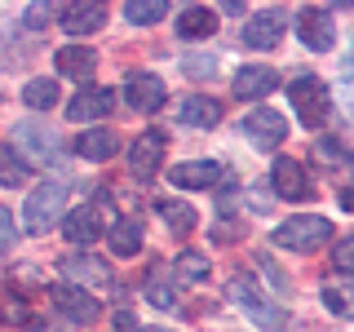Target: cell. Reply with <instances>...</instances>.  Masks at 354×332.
I'll return each instance as SVG.
<instances>
[{"mask_svg": "<svg viewBox=\"0 0 354 332\" xmlns=\"http://www.w3.org/2000/svg\"><path fill=\"white\" fill-rule=\"evenodd\" d=\"M230 302H235L243 315L252 319V324L257 328H266V332H283V310L270 302V297H261V288L248 279V275H235V279H230Z\"/></svg>", "mask_w": 354, "mask_h": 332, "instance_id": "obj_1", "label": "cell"}, {"mask_svg": "<svg viewBox=\"0 0 354 332\" xmlns=\"http://www.w3.org/2000/svg\"><path fill=\"white\" fill-rule=\"evenodd\" d=\"M332 239V221L328 217H315V213H301V217H288L279 230H274V243L288 252H315Z\"/></svg>", "mask_w": 354, "mask_h": 332, "instance_id": "obj_2", "label": "cell"}, {"mask_svg": "<svg viewBox=\"0 0 354 332\" xmlns=\"http://www.w3.org/2000/svg\"><path fill=\"white\" fill-rule=\"evenodd\" d=\"M62 208H66V186L62 182H40L36 191H31V199L22 204V226H27L31 235H44V230L62 217Z\"/></svg>", "mask_w": 354, "mask_h": 332, "instance_id": "obj_3", "label": "cell"}, {"mask_svg": "<svg viewBox=\"0 0 354 332\" xmlns=\"http://www.w3.org/2000/svg\"><path fill=\"white\" fill-rule=\"evenodd\" d=\"M288 98H292V107H297V116H301L306 129H324L328 124L332 102H328V84L319 80V75H301V80H292Z\"/></svg>", "mask_w": 354, "mask_h": 332, "instance_id": "obj_4", "label": "cell"}, {"mask_svg": "<svg viewBox=\"0 0 354 332\" xmlns=\"http://www.w3.org/2000/svg\"><path fill=\"white\" fill-rule=\"evenodd\" d=\"M239 133H248V142L257 151H274V147H283V138H288V120L270 107H252L248 116H243Z\"/></svg>", "mask_w": 354, "mask_h": 332, "instance_id": "obj_5", "label": "cell"}, {"mask_svg": "<svg viewBox=\"0 0 354 332\" xmlns=\"http://www.w3.org/2000/svg\"><path fill=\"white\" fill-rule=\"evenodd\" d=\"M164 147H169V138H164V129H147V133H138V142L129 147V173L138 177V182H151V177L160 173Z\"/></svg>", "mask_w": 354, "mask_h": 332, "instance_id": "obj_6", "label": "cell"}, {"mask_svg": "<svg viewBox=\"0 0 354 332\" xmlns=\"http://www.w3.org/2000/svg\"><path fill=\"white\" fill-rule=\"evenodd\" d=\"M297 36H301L306 49L328 53V49H332V40H337V27H332V9L306 5L301 14H297Z\"/></svg>", "mask_w": 354, "mask_h": 332, "instance_id": "obj_7", "label": "cell"}, {"mask_svg": "<svg viewBox=\"0 0 354 332\" xmlns=\"http://www.w3.org/2000/svg\"><path fill=\"white\" fill-rule=\"evenodd\" d=\"M53 310H58V315L62 319H71V324H97V310H102V306H97V297H88L84 293V288H75V284H58V288H53Z\"/></svg>", "mask_w": 354, "mask_h": 332, "instance_id": "obj_8", "label": "cell"}, {"mask_svg": "<svg viewBox=\"0 0 354 332\" xmlns=\"http://www.w3.org/2000/svg\"><path fill=\"white\" fill-rule=\"evenodd\" d=\"M124 98H129V107H133V111H142V116H155V111L164 107V98H169V89H164L160 75H151V71H133L129 80H124Z\"/></svg>", "mask_w": 354, "mask_h": 332, "instance_id": "obj_9", "label": "cell"}, {"mask_svg": "<svg viewBox=\"0 0 354 332\" xmlns=\"http://www.w3.org/2000/svg\"><path fill=\"white\" fill-rule=\"evenodd\" d=\"M283 27H288L283 9H261V14H252L248 27H243V44H248V49H274V44L283 40Z\"/></svg>", "mask_w": 354, "mask_h": 332, "instance_id": "obj_10", "label": "cell"}, {"mask_svg": "<svg viewBox=\"0 0 354 332\" xmlns=\"http://www.w3.org/2000/svg\"><path fill=\"white\" fill-rule=\"evenodd\" d=\"M217 177H221L217 160H186L177 169H169V182L177 191H204V186H217Z\"/></svg>", "mask_w": 354, "mask_h": 332, "instance_id": "obj_11", "label": "cell"}, {"mask_svg": "<svg viewBox=\"0 0 354 332\" xmlns=\"http://www.w3.org/2000/svg\"><path fill=\"white\" fill-rule=\"evenodd\" d=\"M62 230H66V239L71 243H93V239H102V208L97 204H80V208H71L62 221Z\"/></svg>", "mask_w": 354, "mask_h": 332, "instance_id": "obj_12", "label": "cell"}, {"mask_svg": "<svg viewBox=\"0 0 354 332\" xmlns=\"http://www.w3.org/2000/svg\"><path fill=\"white\" fill-rule=\"evenodd\" d=\"M279 84V71L274 66H261V62H248V66H239L235 71V98H266L270 89Z\"/></svg>", "mask_w": 354, "mask_h": 332, "instance_id": "obj_13", "label": "cell"}, {"mask_svg": "<svg viewBox=\"0 0 354 332\" xmlns=\"http://www.w3.org/2000/svg\"><path fill=\"white\" fill-rule=\"evenodd\" d=\"M270 186L283 199H306L310 195V177H306V169L297 160H274L270 164Z\"/></svg>", "mask_w": 354, "mask_h": 332, "instance_id": "obj_14", "label": "cell"}, {"mask_svg": "<svg viewBox=\"0 0 354 332\" xmlns=\"http://www.w3.org/2000/svg\"><path fill=\"white\" fill-rule=\"evenodd\" d=\"M115 107V93L111 89H80V93L66 102V116L71 120H102Z\"/></svg>", "mask_w": 354, "mask_h": 332, "instance_id": "obj_15", "label": "cell"}, {"mask_svg": "<svg viewBox=\"0 0 354 332\" xmlns=\"http://www.w3.org/2000/svg\"><path fill=\"white\" fill-rule=\"evenodd\" d=\"M142 239H147L142 217H120L115 226H111V235H106V243H111V252H115V257H138V252H142Z\"/></svg>", "mask_w": 354, "mask_h": 332, "instance_id": "obj_16", "label": "cell"}, {"mask_svg": "<svg viewBox=\"0 0 354 332\" xmlns=\"http://www.w3.org/2000/svg\"><path fill=\"white\" fill-rule=\"evenodd\" d=\"M106 27V9L102 5H66L62 9V31L66 36H88V31Z\"/></svg>", "mask_w": 354, "mask_h": 332, "instance_id": "obj_17", "label": "cell"}, {"mask_svg": "<svg viewBox=\"0 0 354 332\" xmlns=\"http://www.w3.org/2000/svg\"><path fill=\"white\" fill-rule=\"evenodd\" d=\"M53 62H58V71L71 75V80H88L93 66H97V53L84 49V44H62V49L53 53Z\"/></svg>", "mask_w": 354, "mask_h": 332, "instance_id": "obj_18", "label": "cell"}, {"mask_svg": "<svg viewBox=\"0 0 354 332\" xmlns=\"http://www.w3.org/2000/svg\"><path fill=\"white\" fill-rule=\"evenodd\" d=\"M213 31H217V14L208 5H191V9L177 14V36L182 40H204V36H213Z\"/></svg>", "mask_w": 354, "mask_h": 332, "instance_id": "obj_19", "label": "cell"}, {"mask_svg": "<svg viewBox=\"0 0 354 332\" xmlns=\"http://www.w3.org/2000/svg\"><path fill=\"white\" fill-rule=\"evenodd\" d=\"M217 120H221V102H213V98H186L177 107V124L186 129H213Z\"/></svg>", "mask_w": 354, "mask_h": 332, "instance_id": "obj_20", "label": "cell"}, {"mask_svg": "<svg viewBox=\"0 0 354 332\" xmlns=\"http://www.w3.org/2000/svg\"><path fill=\"white\" fill-rule=\"evenodd\" d=\"M120 151V138L111 129H88V133H80L75 138V155H84V160H111V155Z\"/></svg>", "mask_w": 354, "mask_h": 332, "instance_id": "obj_21", "label": "cell"}, {"mask_svg": "<svg viewBox=\"0 0 354 332\" xmlns=\"http://www.w3.org/2000/svg\"><path fill=\"white\" fill-rule=\"evenodd\" d=\"M62 275L75 288H80V284H111V270H106L102 257H66L62 261Z\"/></svg>", "mask_w": 354, "mask_h": 332, "instance_id": "obj_22", "label": "cell"}, {"mask_svg": "<svg viewBox=\"0 0 354 332\" xmlns=\"http://www.w3.org/2000/svg\"><path fill=\"white\" fill-rule=\"evenodd\" d=\"M18 138H22V147H27L36 160H53L58 155V133L53 129H44V124H18Z\"/></svg>", "mask_w": 354, "mask_h": 332, "instance_id": "obj_23", "label": "cell"}, {"mask_svg": "<svg viewBox=\"0 0 354 332\" xmlns=\"http://www.w3.org/2000/svg\"><path fill=\"white\" fill-rule=\"evenodd\" d=\"M160 217H164V226L177 230V235H191L195 230V208L191 204H182V199H160Z\"/></svg>", "mask_w": 354, "mask_h": 332, "instance_id": "obj_24", "label": "cell"}, {"mask_svg": "<svg viewBox=\"0 0 354 332\" xmlns=\"http://www.w3.org/2000/svg\"><path fill=\"white\" fill-rule=\"evenodd\" d=\"M208 257L204 252H177V261H173V279H186V284H204L208 279Z\"/></svg>", "mask_w": 354, "mask_h": 332, "instance_id": "obj_25", "label": "cell"}, {"mask_svg": "<svg viewBox=\"0 0 354 332\" xmlns=\"http://www.w3.org/2000/svg\"><path fill=\"white\" fill-rule=\"evenodd\" d=\"M22 102H27L31 111L58 107V84H53V80H27V89H22Z\"/></svg>", "mask_w": 354, "mask_h": 332, "instance_id": "obj_26", "label": "cell"}, {"mask_svg": "<svg viewBox=\"0 0 354 332\" xmlns=\"http://www.w3.org/2000/svg\"><path fill=\"white\" fill-rule=\"evenodd\" d=\"M22 182H27V160H18V151L0 142V186H22Z\"/></svg>", "mask_w": 354, "mask_h": 332, "instance_id": "obj_27", "label": "cell"}, {"mask_svg": "<svg viewBox=\"0 0 354 332\" xmlns=\"http://www.w3.org/2000/svg\"><path fill=\"white\" fill-rule=\"evenodd\" d=\"M164 14H169L164 0H129V5H124V18L133 22V27H142V22H160Z\"/></svg>", "mask_w": 354, "mask_h": 332, "instance_id": "obj_28", "label": "cell"}, {"mask_svg": "<svg viewBox=\"0 0 354 332\" xmlns=\"http://www.w3.org/2000/svg\"><path fill=\"white\" fill-rule=\"evenodd\" d=\"M186 75H191V80H213V75H217V58H204V53L186 58Z\"/></svg>", "mask_w": 354, "mask_h": 332, "instance_id": "obj_29", "label": "cell"}, {"mask_svg": "<svg viewBox=\"0 0 354 332\" xmlns=\"http://www.w3.org/2000/svg\"><path fill=\"white\" fill-rule=\"evenodd\" d=\"M147 302H151V306H160V310H173V306H177V293H173L169 284L155 279V284H147Z\"/></svg>", "mask_w": 354, "mask_h": 332, "instance_id": "obj_30", "label": "cell"}, {"mask_svg": "<svg viewBox=\"0 0 354 332\" xmlns=\"http://www.w3.org/2000/svg\"><path fill=\"white\" fill-rule=\"evenodd\" d=\"M332 261H337V275L346 279L354 270V239H337V252H332Z\"/></svg>", "mask_w": 354, "mask_h": 332, "instance_id": "obj_31", "label": "cell"}, {"mask_svg": "<svg viewBox=\"0 0 354 332\" xmlns=\"http://www.w3.org/2000/svg\"><path fill=\"white\" fill-rule=\"evenodd\" d=\"M53 18V5H31L27 9V27L31 31H44V22H49Z\"/></svg>", "mask_w": 354, "mask_h": 332, "instance_id": "obj_32", "label": "cell"}, {"mask_svg": "<svg viewBox=\"0 0 354 332\" xmlns=\"http://www.w3.org/2000/svg\"><path fill=\"white\" fill-rule=\"evenodd\" d=\"M14 239H18V230H14V217H9V213H5V204H0V252H5Z\"/></svg>", "mask_w": 354, "mask_h": 332, "instance_id": "obj_33", "label": "cell"}, {"mask_svg": "<svg viewBox=\"0 0 354 332\" xmlns=\"http://www.w3.org/2000/svg\"><path fill=\"white\" fill-rule=\"evenodd\" d=\"M111 332H142V324L129 315V310H115V319H111Z\"/></svg>", "mask_w": 354, "mask_h": 332, "instance_id": "obj_34", "label": "cell"}, {"mask_svg": "<svg viewBox=\"0 0 354 332\" xmlns=\"http://www.w3.org/2000/svg\"><path fill=\"white\" fill-rule=\"evenodd\" d=\"M324 302L337 310V315H350V302H346V293H341V288H324Z\"/></svg>", "mask_w": 354, "mask_h": 332, "instance_id": "obj_35", "label": "cell"}, {"mask_svg": "<svg viewBox=\"0 0 354 332\" xmlns=\"http://www.w3.org/2000/svg\"><path fill=\"white\" fill-rule=\"evenodd\" d=\"M142 332H169V328H142Z\"/></svg>", "mask_w": 354, "mask_h": 332, "instance_id": "obj_36", "label": "cell"}]
</instances>
